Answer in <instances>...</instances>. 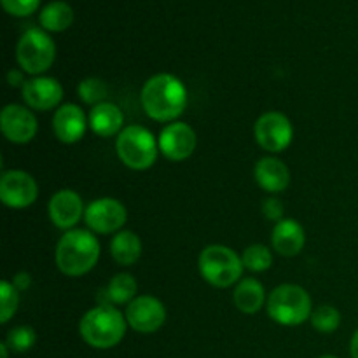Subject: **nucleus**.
<instances>
[{
	"label": "nucleus",
	"instance_id": "f257e3e1",
	"mask_svg": "<svg viewBox=\"0 0 358 358\" xmlns=\"http://www.w3.org/2000/svg\"><path fill=\"white\" fill-rule=\"evenodd\" d=\"M140 101L152 121L175 122L187 107V87L173 73H156L143 84Z\"/></svg>",
	"mask_w": 358,
	"mask_h": 358
},
{
	"label": "nucleus",
	"instance_id": "f03ea898",
	"mask_svg": "<svg viewBox=\"0 0 358 358\" xmlns=\"http://www.w3.org/2000/svg\"><path fill=\"white\" fill-rule=\"evenodd\" d=\"M98 259H100V243L91 231H65L56 245V266L63 275L70 278L87 275L98 264Z\"/></svg>",
	"mask_w": 358,
	"mask_h": 358
},
{
	"label": "nucleus",
	"instance_id": "7ed1b4c3",
	"mask_svg": "<svg viewBox=\"0 0 358 358\" xmlns=\"http://www.w3.org/2000/svg\"><path fill=\"white\" fill-rule=\"evenodd\" d=\"M126 315L112 304H98L79 322V334L86 345L96 350L117 346L126 334Z\"/></svg>",
	"mask_w": 358,
	"mask_h": 358
},
{
	"label": "nucleus",
	"instance_id": "20e7f679",
	"mask_svg": "<svg viewBox=\"0 0 358 358\" xmlns=\"http://www.w3.org/2000/svg\"><path fill=\"white\" fill-rule=\"evenodd\" d=\"M269 318L283 327H296L310 320L313 303L306 289L296 283H283L273 289L266 303Z\"/></svg>",
	"mask_w": 358,
	"mask_h": 358
},
{
	"label": "nucleus",
	"instance_id": "39448f33",
	"mask_svg": "<svg viewBox=\"0 0 358 358\" xmlns=\"http://www.w3.org/2000/svg\"><path fill=\"white\" fill-rule=\"evenodd\" d=\"M115 152L126 168L145 171L154 166L159 156V143L152 133L138 124L126 126L115 140Z\"/></svg>",
	"mask_w": 358,
	"mask_h": 358
},
{
	"label": "nucleus",
	"instance_id": "423d86ee",
	"mask_svg": "<svg viewBox=\"0 0 358 358\" xmlns=\"http://www.w3.org/2000/svg\"><path fill=\"white\" fill-rule=\"evenodd\" d=\"M198 268L206 283L217 289H227L240 282L245 266L233 248L226 245H208L199 254Z\"/></svg>",
	"mask_w": 358,
	"mask_h": 358
},
{
	"label": "nucleus",
	"instance_id": "0eeeda50",
	"mask_svg": "<svg viewBox=\"0 0 358 358\" xmlns=\"http://www.w3.org/2000/svg\"><path fill=\"white\" fill-rule=\"evenodd\" d=\"M56 45L42 28H28L16 45V59L20 69L30 76H41L55 63Z\"/></svg>",
	"mask_w": 358,
	"mask_h": 358
},
{
	"label": "nucleus",
	"instance_id": "6e6552de",
	"mask_svg": "<svg viewBox=\"0 0 358 358\" xmlns=\"http://www.w3.org/2000/svg\"><path fill=\"white\" fill-rule=\"evenodd\" d=\"M254 135L266 152H282L292 143L294 128L290 119L282 112H264L255 121Z\"/></svg>",
	"mask_w": 358,
	"mask_h": 358
},
{
	"label": "nucleus",
	"instance_id": "1a4fd4ad",
	"mask_svg": "<svg viewBox=\"0 0 358 358\" xmlns=\"http://www.w3.org/2000/svg\"><path fill=\"white\" fill-rule=\"evenodd\" d=\"M128 220V210L119 199L100 198L91 201L84 212V222L93 233H119Z\"/></svg>",
	"mask_w": 358,
	"mask_h": 358
},
{
	"label": "nucleus",
	"instance_id": "9d476101",
	"mask_svg": "<svg viewBox=\"0 0 358 358\" xmlns=\"http://www.w3.org/2000/svg\"><path fill=\"white\" fill-rule=\"evenodd\" d=\"M38 185L30 173L23 170L3 171L0 178V199L6 206L23 210L37 201Z\"/></svg>",
	"mask_w": 358,
	"mask_h": 358
},
{
	"label": "nucleus",
	"instance_id": "9b49d317",
	"mask_svg": "<svg viewBox=\"0 0 358 358\" xmlns=\"http://www.w3.org/2000/svg\"><path fill=\"white\" fill-rule=\"evenodd\" d=\"M126 322L140 334H154L166 322V308L157 297L138 296L126 306Z\"/></svg>",
	"mask_w": 358,
	"mask_h": 358
},
{
	"label": "nucleus",
	"instance_id": "f8f14e48",
	"mask_svg": "<svg viewBox=\"0 0 358 358\" xmlns=\"http://www.w3.org/2000/svg\"><path fill=\"white\" fill-rule=\"evenodd\" d=\"M159 152L170 161H185L194 154L198 145V136L196 131L187 122L175 121L164 126L159 138Z\"/></svg>",
	"mask_w": 358,
	"mask_h": 358
},
{
	"label": "nucleus",
	"instance_id": "ddd939ff",
	"mask_svg": "<svg viewBox=\"0 0 358 358\" xmlns=\"http://www.w3.org/2000/svg\"><path fill=\"white\" fill-rule=\"evenodd\" d=\"M37 119L34 112L28 110V107H23V105L9 103L3 107L0 114V129L3 136L17 145L31 142L37 135Z\"/></svg>",
	"mask_w": 358,
	"mask_h": 358
},
{
	"label": "nucleus",
	"instance_id": "4468645a",
	"mask_svg": "<svg viewBox=\"0 0 358 358\" xmlns=\"http://www.w3.org/2000/svg\"><path fill=\"white\" fill-rule=\"evenodd\" d=\"M48 212L49 219H51V222L58 229L70 231L80 222L86 208H84L83 198L76 191L62 189V191L52 194V198L49 199Z\"/></svg>",
	"mask_w": 358,
	"mask_h": 358
},
{
	"label": "nucleus",
	"instance_id": "2eb2a0df",
	"mask_svg": "<svg viewBox=\"0 0 358 358\" xmlns=\"http://www.w3.org/2000/svg\"><path fill=\"white\" fill-rule=\"evenodd\" d=\"M23 101L34 110H51L59 105L63 100V87L59 80L52 77L37 76L28 79L21 87Z\"/></svg>",
	"mask_w": 358,
	"mask_h": 358
},
{
	"label": "nucleus",
	"instance_id": "dca6fc26",
	"mask_svg": "<svg viewBox=\"0 0 358 358\" xmlns=\"http://www.w3.org/2000/svg\"><path fill=\"white\" fill-rule=\"evenodd\" d=\"M90 126L83 108L76 103H65L56 108L52 115V133L62 143H77L84 138Z\"/></svg>",
	"mask_w": 358,
	"mask_h": 358
},
{
	"label": "nucleus",
	"instance_id": "f3484780",
	"mask_svg": "<svg viewBox=\"0 0 358 358\" xmlns=\"http://www.w3.org/2000/svg\"><path fill=\"white\" fill-rule=\"evenodd\" d=\"M254 177L259 187L266 192H283L290 185V170L282 159L275 156H266L257 161L254 168Z\"/></svg>",
	"mask_w": 358,
	"mask_h": 358
},
{
	"label": "nucleus",
	"instance_id": "a211bd4d",
	"mask_svg": "<svg viewBox=\"0 0 358 358\" xmlns=\"http://www.w3.org/2000/svg\"><path fill=\"white\" fill-rule=\"evenodd\" d=\"M273 248L283 257H296L306 245L304 227L294 219H283L275 224L271 234Z\"/></svg>",
	"mask_w": 358,
	"mask_h": 358
},
{
	"label": "nucleus",
	"instance_id": "6ab92c4d",
	"mask_svg": "<svg viewBox=\"0 0 358 358\" xmlns=\"http://www.w3.org/2000/svg\"><path fill=\"white\" fill-rule=\"evenodd\" d=\"M87 121H90L91 131L98 136H103V138L119 135L124 129V114L112 101L94 105L87 115Z\"/></svg>",
	"mask_w": 358,
	"mask_h": 358
},
{
	"label": "nucleus",
	"instance_id": "aec40b11",
	"mask_svg": "<svg viewBox=\"0 0 358 358\" xmlns=\"http://www.w3.org/2000/svg\"><path fill=\"white\" fill-rule=\"evenodd\" d=\"M234 306L245 315H255L268 303L262 283L255 278H243L236 283L233 292Z\"/></svg>",
	"mask_w": 358,
	"mask_h": 358
},
{
	"label": "nucleus",
	"instance_id": "412c9836",
	"mask_svg": "<svg viewBox=\"0 0 358 358\" xmlns=\"http://www.w3.org/2000/svg\"><path fill=\"white\" fill-rule=\"evenodd\" d=\"M38 23L42 30L51 31V34H59L72 27L73 23V9L65 0H52L42 7L38 14Z\"/></svg>",
	"mask_w": 358,
	"mask_h": 358
},
{
	"label": "nucleus",
	"instance_id": "4be33fe9",
	"mask_svg": "<svg viewBox=\"0 0 358 358\" xmlns=\"http://www.w3.org/2000/svg\"><path fill=\"white\" fill-rule=\"evenodd\" d=\"M110 255L119 266H133L142 255V240L133 231H119L110 241Z\"/></svg>",
	"mask_w": 358,
	"mask_h": 358
},
{
	"label": "nucleus",
	"instance_id": "5701e85b",
	"mask_svg": "<svg viewBox=\"0 0 358 358\" xmlns=\"http://www.w3.org/2000/svg\"><path fill=\"white\" fill-rule=\"evenodd\" d=\"M136 280L129 273H119L108 282L107 289L103 290L107 297V304H129L136 299Z\"/></svg>",
	"mask_w": 358,
	"mask_h": 358
},
{
	"label": "nucleus",
	"instance_id": "b1692460",
	"mask_svg": "<svg viewBox=\"0 0 358 358\" xmlns=\"http://www.w3.org/2000/svg\"><path fill=\"white\" fill-rule=\"evenodd\" d=\"M241 261L248 271L262 273L268 271L273 266V254L266 245L255 243L245 248L243 254H241Z\"/></svg>",
	"mask_w": 358,
	"mask_h": 358
},
{
	"label": "nucleus",
	"instance_id": "393cba45",
	"mask_svg": "<svg viewBox=\"0 0 358 358\" xmlns=\"http://www.w3.org/2000/svg\"><path fill=\"white\" fill-rule=\"evenodd\" d=\"M310 322L315 331L322 332V334H331V332L338 331L341 325V313L331 304H322L317 310H313Z\"/></svg>",
	"mask_w": 358,
	"mask_h": 358
},
{
	"label": "nucleus",
	"instance_id": "a878e982",
	"mask_svg": "<svg viewBox=\"0 0 358 358\" xmlns=\"http://www.w3.org/2000/svg\"><path fill=\"white\" fill-rule=\"evenodd\" d=\"M77 94H79L80 101H84L86 105H94L103 103L105 98L108 94L107 84L103 83L98 77H87V79H83L77 86Z\"/></svg>",
	"mask_w": 358,
	"mask_h": 358
},
{
	"label": "nucleus",
	"instance_id": "bb28decb",
	"mask_svg": "<svg viewBox=\"0 0 358 358\" xmlns=\"http://www.w3.org/2000/svg\"><path fill=\"white\" fill-rule=\"evenodd\" d=\"M35 343H37V334L30 325H17V327L10 329L6 339V345L9 346V350L16 353L30 352Z\"/></svg>",
	"mask_w": 358,
	"mask_h": 358
},
{
	"label": "nucleus",
	"instance_id": "cd10ccee",
	"mask_svg": "<svg viewBox=\"0 0 358 358\" xmlns=\"http://www.w3.org/2000/svg\"><path fill=\"white\" fill-rule=\"evenodd\" d=\"M20 306V290L13 285V282L3 280L0 283V324H7Z\"/></svg>",
	"mask_w": 358,
	"mask_h": 358
},
{
	"label": "nucleus",
	"instance_id": "c85d7f7f",
	"mask_svg": "<svg viewBox=\"0 0 358 358\" xmlns=\"http://www.w3.org/2000/svg\"><path fill=\"white\" fill-rule=\"evenodd\" d=\"M3 10L14 17H27L41 6V0H0Z\"/></svg>",
	"mask_w": 358,
	"mask_h": 358
},
{
	"label": "nucleus",
	"instance_id": "c756f323",
	"mask_svg": "<svg viewBox=\"0 0 358 358\" xmlns=\"http://www.w3.org/2000/svg\"><path fill=\"white\" fill-rule=\"evenodd\" d=\"M283 213H285L283 203L278 198H275V196H269V198L262 201V215L268 220L280 222V220H283Z\"/></svg>",
	"mask_w": 358,
	"mask_h": 358
},
{
	"label": "nucleus",
	"instance_id": "7c9ffc66",
	"mask_svg": "<svg viewBox=\"0 0 358 358\" xmlns=\"http://www.w3.org/2000/svg\"><path fill=\"white\" fill-rule=\"evenodd\" d=\"M7 83H9L10 87H23L27 79H24V73L21 70L13 69L7 72Z\"/></svg>",
	"mask_w": 358,
	"mask_h": 358
},
{
	"label": "nucleus",
	"instance_id": "2f4dec72",
	"mask_svg": "<svg viewBox=\"0 0 358 358\" xmlns=\"http://www.w3.org/2000/svg\"><path fill=\"white\" fill-rule=\"evenodd\" d=\"M30 283H31V276L28 275V273H17L13 280V285L16 287L20 292L21 290H27L28 287H30Z\"/></svg>",
	"mask_w": 358,
	"mask_h": 358
},
{
	"label": "nucleus",
	"instance_id": "473e14b6",
	"mask_svg": "<svg viewBox=\"0 0 358 358\" xmlns=\"http://www.w3.org/2000/svg\"><path fill=\"white\" fill-rule=\"evenodd\" d=\"M350 353H352V358H358V329L353 334L352 343H350Z\"/></svg>",
	"mask_w": 358,
	"mask_h": 358
},
{
	"label": "nucleus",
	"instance_id": "72a5a7b5",
	"mask_svg": "<svg viewBox=\"0 0 358 358\" xmlns=\"http://www.w3.org/2000/svg\"><path fill=\"white\" fill-rule=\"evenodd\" d=\"M0 357L9 358V346H7L6 343H2V345H0Z\"/></svg>",
	"mask_w": 358,
	"mask_h": 358
},
{
	"label": "nucleus",
	"instance_id": "f704fd0d",
	"mask_svg": "<svg viewBox=\"0 0 358 358\" xmlns=\"http://www.w3.org/2000/svg\"><path fill=\"white\" fill-rule=\"evenodd\" d=\"M318 358H338V357H332V355H324V357H318Z\"/></svg>",
	"mask_w": 358,
	"mask_h": 358
}]
</instances>
